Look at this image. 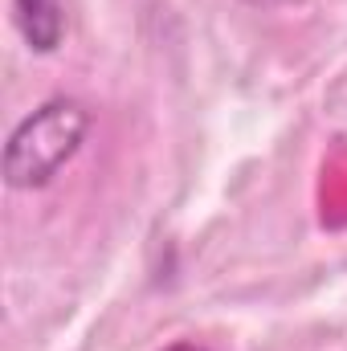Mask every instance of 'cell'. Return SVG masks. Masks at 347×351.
<instances>
[{"label":"cell","instance_id":"2","mask_svg":"<svg viewBox=\"0 0 347 351\" xmlns=\"http://www.w3.org/2000/svg\"><path fill=\"white\" fill-rule=\"evenodd\" d=\"M16 25L29 41V49L49 53L66 37V0H12Z\"/></svg>","mask_w":347,"mask_h":351},{"label":"cell","instance_id":"3","mask_svg":"<svg viewBox=\"0 0 347 351\" xmlns=\"http://www.w3.org/2000/svg\"><path fill=\"white\" fill-rule=\"evenodd\" d=\"M164 351H204V348H196V343H172V348H164Z\"/></svg>","mask_w":347,"mask_h":351},{"label":"cell","instance_id":"1","mask_svg":"<svg viewBox=\"0 0 347 351\" xmlns=\"http://www.w3.org/2000/svg\"><path fill=\"white\" fill-rule=\"evenodd\" d=\"M90 131V114L82 102L53 98L37 106L4 143V180L8 188H41L62 164L74 160Z\"/></svg>","mask_w":347,"mask_h":351}]
</instances>
